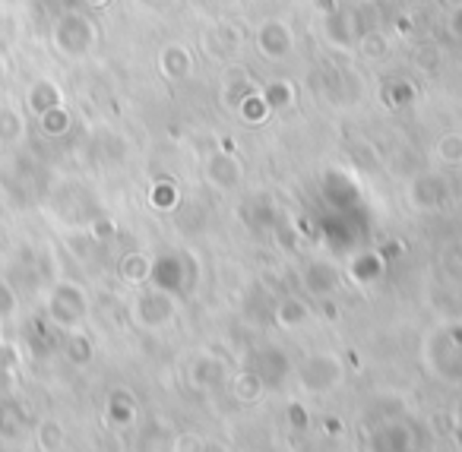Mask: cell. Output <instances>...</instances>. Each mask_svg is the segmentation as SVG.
I'll return each instance as SVG.
<instances>
[{
  "mask_svg": "<svg viewBox=\"0 0 462 452\" xmlns=\"http://www.w3.org/2000/svg\"><path fill=\"white\" fill-rule=\"evenodd\" d=\"M39 443H42V449H48V452H54L60 446V427L58 424H42V430H39Z\"/></svg>",
  "mask_w": 462,
  "mask_h": 452,
  "instance_id": "2",
  "label": "cell"
},
{
  "mask_svg": "<svg viewBox=\"0 0 462 452\" xmlns=\"http://www.w3.org/2000/svg\"><path fill=\"white\" fill-rule=\"evenodd\" d=\"M16 313V294L7 281H0V319H10Z\"/></svg>",
  "mask_w": 462,
  "mask_h": 452,
  "instance_id": "1",
  "label": "cell"
}]
</instances>
